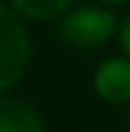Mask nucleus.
I'll list each match as a JSON object with an SVG mask.
<instances>
[{"label":"nucleus","instance_id":"obj_4","mask_svg":"<svg viewBox=\"0 0 130 132\" xmlns=\"http://www.w3.org/2000/svg\"><path fill=\"white\" fill-rule=\"evenodd\" d=\"M0 132H44V119L27 100L0 94Z\"/></svg>","mask_w":130,"mask_h":132},{"label":"nucleus","instance_id":"obj_8","mask_svg":"<svg viewBox=\"0 0 130 132\" xmlns=\"http://www.w3.org/2000/svg\"><path fill=\"white\" fill-rule=\"evenodd\" d=\"M127 127H130V105H127Z\"/></svg>","mask_w":130,"mask_h":132},{"label":"nucleus","instance_id":"obj_3","mask_svg":"<svg viewBox=\"0 0 130 132\" xmlns=\"http://www.w3.org/2000/svg\"><path fill=\"white\" fill-rule=\"evenodd\" d=\"M95 94L111 105H130V57H109L95 68Z\"/></svg>","mask_w":130,"mask_h":132},{"label":"nucleus","instance_id":"obj_7","mask_svg":"<svg viewBox=\"0 0 130 132\" xmlns=\"http://www.w3.org/2000/svg\"><path fill=\"white\" fill-rule=\"evenodd\" d=\"M103 5H122V3H127V0H100Z\"/></svg>","mask_w":130,"mask_h":132},{"label":"nucleus","instance_id":"obj_1","mask_svg":"<svg viewBox=\"0 0 130 132\" xmlns=\"http://www.w3.org/2000/svg\"><path fill=\"white\" fill-rule=\"evenodd\" d=\"M30 57L33 46L25 19L8 3H0V94H5L25 78Z\"/></svg>","mask_w":130,"mask_h":132},{"label":"nucleus","instance_id":"obj_2","mask_svg":"<svg viewBox=\"0 0 130 132\" xmlns=\"http://www.w3.org/2000/svg\"><path fill=\"white\" fill-rule=\"evenodd\" d=\"M117 32H119V22L103 5L70 8L60 16V27H57L60 40L73 49H98L109 43Z\"/></svg>","mask_w":130,"mask_h":132},{"label":"nucleus","instance_id":"obj_6","mask_svg":"<svg viewBox=\"0 0 130 132\" xmlns=\"http://www.w3.org/2000/svg\"><path fill=\"white\" fill-rule=\"evenodd\" d=\"M117 35H119V46L125 49V57H130V14L119 22V32Z\"/></svg>","mask_w":130,"mask_h":132},{"label":"nucleus","instance_id":"obj_5","mask_svg":"<svg viewBox=\"0 0 130 132\" xmlns=\"http://www.w3.org/2000/svg\"><path fill=\"white\" fill-rule=\"evenodd\" d=\"M8 5L22 19H57L70 11L73 0H8Z\"/></svg>","mask_w":130,"mask_h":132}]
</instances>
